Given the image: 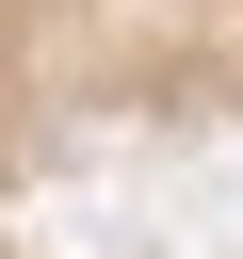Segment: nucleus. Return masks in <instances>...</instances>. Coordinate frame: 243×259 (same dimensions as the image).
Wrapping results in <instances>:
<instances>
[{"label":"nucleus","instance_id":"1","mask_svg":"<svg viewBox=\"0 0 243 259\" xmlns=\"http://www.w3.org/2000/svg\"><path fill=\"white\" fill-rule=\"evenodd\" d=\"M243 130V0H0V243L113 162Z\"/></svg>","mask_w":243,"mask_h":259}]
</instances>
